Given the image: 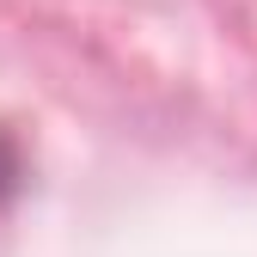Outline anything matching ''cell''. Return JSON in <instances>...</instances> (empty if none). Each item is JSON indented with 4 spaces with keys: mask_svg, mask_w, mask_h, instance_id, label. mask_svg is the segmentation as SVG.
<instances>
[{
    "mask_svg": "<svg viewBox=\"0 0 257 257\" xmlns=\"http://www.w3.org/2000/svg\"><path fill=\"white\" fill-rule=\"evenodd\" d=\"M19 190H25V159H19V141L0 128V208H7Z\"/></svg>",
    "mask_w": 257,
    "mask_h": 257,
    "instance_id": "obj_1",
    "label": "cell"
}]
</instances>
